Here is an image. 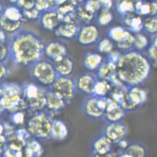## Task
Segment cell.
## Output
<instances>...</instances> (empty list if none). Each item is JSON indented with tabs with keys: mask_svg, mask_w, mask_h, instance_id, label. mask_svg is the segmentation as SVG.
Masks as SVG:
<instances>
[{
	"mask_svg": "<svg viewBox=\"0 0 157 157\" xmlns=\"http://www.w3.org/2000/svg\"><path fill=\"white\" fill-rule=\"evenodd\" d=\"M44 41L35 32L21 30L12 35L9 44V59L13 63L28 67L42 59Z\"/></svg>",
	"mask_w": 157,
	"mask_h": 157,
	"instance_id": "cell-1",
	"label": "cell"
},
{
	"mask_svg": "<svg viewBox=\"0 0 157 157\" xmlns=\"http://www.w3.org/2000/svg\"><path fill=\"white\" fill-rule=\"evenodd\" d=\"M151 66L145 53L129 50L122 53L117 66V77L127 87L140 86L151 75Z\"/></svg>",
	"mask_w": 157,
	"mask_h": 157,
	"instance_id": "cell-2",
	"label": "cell"
},
{
	"mask_svg": "<svg viewBox=\"0 0 157 157\" xmlns=\"http://www.w3.org/2000/svg\"><path fill=\"white\" fill-rule=\"evenodd\" d=\"M22 89V95L28 109L35 113L46 110L47 90L44 88L34 83H27Z\"/></svg>",
	"mask_w": 157,
	"mask_h": 157,
	"instance_id": "cell-3",
	"label": "cell"
},
{
	"mask_svg": "<svg viewBox=\"0 0 157 157\" xmlns=\"http://www.w3.org/2000/svg\"><path fill=\"white\" fill-rule=\"evenodd\" d=\"M30 74L35 81L42 87L50 88L58 77L52 62L40 59L30 66Z\"/></svg>",
	"mask_w": 157,
	"mask_h": 157,
	"instance_id": "cell-4",
	"label": "cell"
},
{
	"mask_svg": "<svg viewBox=\"0 0 157 157\" xmlns=\"http://www.w3.org/2000/svg\"><path fill=\"white\" fill-rule=\"evenodd\" d=\"M52 120V117L45 112V110L36 112L29 120L26 129L32 137L39 140H46L50 138Z\"/></svg>",
	"mask_w": 157,
	"mask_h": 157,
	"instance_id": "cell-5",
	"label": "cell"
},
{
	"mask_svg": "<svg viewBox=\"0 0 157 157\" xmlns=\"http://www.w3.org/2000/svg\"><path fill=\"white\" fill-rule=\"evenodd\" d=\"M107 108V97L92 95L86 97L82 104V111L90 119H103Z\"/></svg>",
	"mask_w": 157,
	"mask_h": 157,
	"instance_id": "cell-6",
	"label": "cell"
},
{
	"mask_svg": "<svg viewBox=\"0 0 157 157\" xmlns=\"http://www.w3.org/2000/svg\"><path fill=\"white\" fill-rule=\"evenodd\" d=\"M148 99V92L140 86L128 87L121 106L125 112L135 111Z\"/></svg>",
	"mask_w": 157,
	"mask_h": 157,
	"instance_id": "cell-7",
	"label": "cell"
},
{
	"mask_svg": "<svg viewBox=\"0 0 157 157\" xmlns=\"http://www.w3.org/2000/svg\"><path fill=\"white\" fill-rule=\"evenodd\" d=\"M48 90L61 97L67 103L71 102L76 96L75 80L70 77L58 76Z\"/></svg>",
	"mask_w": 157,
	"mask_h": 157,
	"instance_id": "cell-8",
	"label": "cell"
},
{
	"mask_svg": "<svg viewBox=\"0 0 157 157\" xmlns=\"http://www.w3.org/2000/svg\"><path fill=\"white\" fill-rule=\"evenodd\" d=\"M99 31L96 25L89 23L82 25L77 40L82 46H92L98 42Z\"/></svg>",
	"mask_w": 157,
	"mask_h": 157,
	"instance_id": "cell-9",
	"label": "cell"
},
{
	"mask_svg": "<svg viewBox=\"0 0 157 157\" xmlns=\"http://www.w3.org/2000/svg\"><path fill=\"white\" fill-rule=\"evenodd\" d=\"M127 133V130L125 124L122 122H117L107 123L102 133L113 144H118L125 140Z\"/></svg>",
	"mask_w": 157,
	"mask_h": 157,
	"instance_id": "cell-10",
	"label": "cell"
},
{
	"mask_svg": "<svg viewBox=\"0 0 157 157\" xmlns=\"http://www.w3.org/2000/svg\"><path fill=\"white\" fill-rule=\"evenodd\" d=\"M0 102L6 111L10 113L24 111L28 109L22 94L13 93L2 95L0 98Z\"/></svg>",
	"mask_w": 157,
	"mask_h": 157,
	"instance_id": "cell-11",
	"label": "cell"
},
{
	"mask_svg": "<svg viewBox=\"0 0 157 157\" xmlns=\"http://www.w3.org/2000/svg\"><path fill=\"white\" fill-rule=\"evenodd\" d=\"M98 80V78L95 73H83L75 80L77 90L86 97L92 96L94 86Z\"/></svg>",
	"mask_w": 157,
	"mask_h": 157,
	"instance_id": "cell-12",
	"label": "cell"
},
{
	"mask_svg": "<svg viewBox=\"0 0 157 157\" xmlns=\"http://www.w3.org/2000/svg\"><path fill=\"white\" fill-rule=\"evenodd\" d=\"M81 27V25L77 21L61 22L53 32L59 38L74 40L77 39Z\"/></svg>",
	"mask_w": 157,
	"mask_h": 157,
	"instance_id": "cell-13",
	"label": "cell"
},
{
	"mask_svg": "<svg viewBox=\"0 0 157 157\" xmlns=\"http://www.w3.org/2000/svg\"><path fill=\"white\" fill-rule=\"evenodd\" d=\"M38 20L44 29L50 31H54L61 23L55 8L40 12Z\"/></svg>",
	"mask_w": 157,
	"mask_h": 157,
	"instance_id": "cell-14",
	"label": "cell"
},
{
	"mask_svg": "<svg viewBox=\"0 0 157 157\" xmlns=\"http://www.w3.org/2000/svg\"><path fill=\"white\" fill-rule=\"evenodd\" d=\"M67 47L59 41L49 42L44 46V54L51 61L54 62L67 55Z\"/></svg>",
	"mask_w": 157,
	"mask_h": 157,
	"instance_id": "cell-15",
	"label": "cell"
},
{
	"mask_svg": "<svg viewBox=\"0 0 157 157\" xmlns=\"http://www.w3.org/2000/svg\"><path fill=\"white\" fill-rule=\"evenodd\" d=\"M125 112L121 105L107 97V108L103 119L107 123L121 122L125 116Z\"/></svg>",
	"mask_w": 157,
	"mask_h": 157,
	"instance_id": "cell-16",
	"label": "cell"
},
{
	"mask_svg": "<svg viewBox=\"0 0 157 157\" xmlns=\"http://www.w3.org/2000/svg\"><path fill=\"white\" fill-rule=\"evenodd\" d=\"M52 63L57 76L70 77L73 74L75 67V62L68 56H66Z\"/></svg>",
	"mask_w": 157,
	"mask_h": 157,
	"instance_id": "cell-17",
	"label": "cell"
},
{
	"mask_svg": "<svg viewBox=\"0 0 157 157\" xmlns=\"http://www.w3.org/2000/svg\"><path fill=\"white\" fill-rule=\"evenodd\" d=\"M143 21L144 18L135 12L123 16L122 18L123 27L133 34L142 31Z\"/></svg>",
	"mask_w": 157,
	"mask_h": 157,
	"instance_id": "cell-18",
	"label": "cell"
},
{
	"mask_svg": "<svg viewBox=\"0 0 157 157\" xmlns=\"http://www.w3.org/2000/svg\"><path fill=\"white\" fill-rule=\"evenodd\" d=\"M68 134V129L65 123L60 119L52 120L50 138L51 139L60 141L66 138Z\"/></svg>",
	"mask_w": 157,
	"mask_h": 157,
	"instance_id": "cell-19",
	"label": "cell"
},
{
	"mask_svg": "<svg viewBox=\"0 0 157 157\" xmlns=\"http://www.w3.org/2000/svg\"><path fill=\"white\" fill-rule=\"evenodd\" d=\"M46 109L51 112H58L63 109L67 103L61 97L48 90L46 93Z\"/></svg>",
	"mask_w": 157,
	"mask_h": 157,
	"instance_id": "cell-20",
	"label": "cell"
},
{
	"mask_svg": "<svg viewBox=\"0 0 157 157\" xmlns=\"http://www.w3.org/2000/svg\"><path fill=\"white\" fill-rule=\"evenodd\" d=\"M113 144L102 133L96 137L92 143V151L98 154H105L112 151Z\"/></svg>",
	"mask_w": 157,
	"mask_h": 157,
	"instance_id": "cell-21",
	"label": "cell"
},
{
	"mask_svg": "<svg viewBox=\"0 0 157 157\" xmlns=\"http://www.w3.org/2000/svg\"><path fill=\"white\" fill-rule=\"evenodd\" d=\"M105 61L103 56L98 53H88L84 57L82 64L86 70L97 71Z\"/></svg>",
	"mask_w": 157,
	"mask_h": 157,
	"instance_id": "cell-22",
	"label": "cell"
},
{
	"mask_svg": "<svg viewBox=\"0 0 157 157\" xmlns=\"http://www.w3.org/2000/svg\"><path fill=\"white\" fill-rule=\"evenodd\" d=\"M116 68L105 61L97 70V76L99 79L111 83L117 78Z\"/></svg>",
	"mask_w": 157,
	"mask_h": 157,
	"instance_id": "cell-23",
	"label": "cell"
},
{
	"mask_svg": "<svg viewBox=\"0 0 157 157\" xmlns=\"http://www.w3.org/2000/svg\"><path fill=\"white\" fill-rule=\"evenodd\" d=\"M22 21L14 22L5 17L2 13L0 15V29L7 34L13 35L20 31L23 25Z\"/></svg>",
	"mask_w": 157,
	"mask_h": 157,
	"instance_id": "cell-24",
	"label": "cell"
},
{
	"mask_svg": "<svg viewBox=\"0 0 157 157\" xmlns=\"http://www.w3.org/2000/svg\"><path fill=\"white\" fill-rule=\"evenodd\" d=\"M131 32L128 31L124 27L121 26H114L109 29L107 34L109 38L116 44L122 42L128 37Z\"/></svg>",
	"mask_w": 157,
	"mask_h": 157,
	"instance_id": "cell-25",
	"label": "cell"
},
{
	"mask_svg": "<svg viewBox=\"0 0 157 157\" xmlns=\"http://www.w3.org/2000/svg\"><path fill=\"white\" fill-rule=\"evenodd\" d=\"M123 151L132 157H146L147 154L146 147L139 142L128 143Z\"/></svg>",
	"mask_w": 157,
	"mask_h": 157,
	"instance_id": "cell-26",
	"label": "cell"
},
{
	"mask_svg": "<svg viewBox=\"0 0 157 157\" xmlns=\"http://www.w3.org/2000/svg\"><path fill=\"white\" fill-rule=\"evenodd\" d=\"M2 14L10 20L14 22L22 21L23 22L21 10L15 4L5 7Z\"/></svg>",
	"mask_w": 157,
	"mask_h": 157,
	"instance_id": "cell-27",
	"label": "cell"
},
{
	"mask_svg": "<svg viewBox=\"0 0 157 157\" xmlns=\"http://www.w3.org/2000/svg\"><path fill=\"white\" fill-rule=\"evenodd\" d=\"M142 32L151 37L157 35V16H148L144 19Z\"/></svg>",
	"mask_w": 157,
	"mask_h": 157,
	"instance_id": "cell-28",
	"label": "cell"
},
{
	"mask_svg": "<svg viewBox=\"0 0 157 157\" xmlns=\"http://www.w3.org/2000/svg\"><path fill=\"white\" fill-rule=\"evenodd\" d=\"M112 90V86L108 82L99 79L96 82L94 88L93 95L107 97Z\"/></svg>",
	"mask_w": 157,
	"mask_h": 157,
	"instance_id": "cell-29",
	"label": "cell"
},
{
	"mask_svg": "<svg viewBox=\"0 0 157 157\" xmlns=\"http://www.w3.org/2000/svg\"><path fill=\"white\" fill-rule=\"evenodd\" d=\"M134 40L133 50L142 51L146 49L148 46L150 40H149L148 36L140 31L134 33Z\"/></svg>",
	"mask_w": 157,
	"mask_h": 157,
	"instance_id": "cell-30",
	"label": "cell"
},
{
	"mask_svg": "<svg viewBox=\"0 0 157 157\" xmlns=\"http://www.w3.org/2000/svg\"><path fill=\"white\" fill-rule=\"evenodd\" d=\"M135 13L142 17L151 16V1L140 0L135 4Z\"/></svg>",
	"mask_w": 157,
	"mask_h": 157,
	"instance_id": "cell-31",
	"label": "cell"
},
{
	"mask_svg": "<svg viewBox=\"0 0 157 157\" xmlns=\"http://www.w3.org/2000/svg\"><path fill=\"white\" fill-rule=\"evenodd\" d=\"M135 4L130 0H119L116 6L117 10L122 16L134 13Z\"/></svg>",
	"mask_w": 157,
	"mask_h": 157,
	"instance_id": "cell-32",
	"label": "cell"
},
{
	"mask_svg": "<svg viewBox=\"0 0 157 157\" xmlns=\"http://www.w3.org/2000/svg\"><path fill=\"white\" fill-rule=\"evenodd\" d=\"M146 56L148 58L151 64H157V36L155 35L151 36L148 46L146 48Z\"/></svg>",
	"mask_w": 157,
	"mask_h": 157,
	"instance_id": "cell-33",
	"label": "cell"
},
{
	"mask_svg": "<svg viewBox=\"0 0 157 157\" xmlns=\"http://www.w3.org/2000/svg\"><path fill=\"white\" fill-rule=\"evenodd\" d=\"M25 148L32 157H40L43 153V148L37 140L31 139L25 146Z\"/></svg>",
	"mask_w": 157,
	"mask_h": 157,
	"instance_id": "cell-34",
	"label": "cell"
},
{
	"mask_svg": "<svg viewBox=\"0 0 157 157\" xmlns=\"http://www.w3.org/2000/svg\"><path fill=\"white\" fill-rule=\"evenodd\" d=\"M2 95L13 93H22V89L20 86L15 83H3L1 84Z\"/></svg>",
	"mask_w": 157,
	"mask_h": 157,
	"instance_id": "cell-35",
	"label": "cell"
},
{
	"mask_svg": "<svg viewBox=\"0 0 157 157\" xmlns=\"http://www.w3.org/2000/svg\"><path fill=\"white\" fill-rule=\"evenodd\" d=\"M113 19V15L111 10H102L97 19V23L100 26H105L111 23Z\"/></svg>",
	"mask_w": 157,
	"mask_h": 157,
	"instance_id": "cell-36",
	"label": "cell"
},
{
	"mask_svg": "<svg viewBox=\"0 0 157 157\" xmlns=\"http://www.w3.org/2000/svg\"><path fill=\"white\" fill-rule=\"evenodd\" d=\"M113 50V44L109 38H105L98 42L97 51L99 53L108 54Z\"/></svg>",
	"mask_w": 157,
	"mask_h": 157,
	"instance_id": "cell-37",
	"label": "cell"
},
{
	"mask_svg": "<svg viewBox=\"0 0 157 157\" xmlns=\"http://www.w3.org/2000/svg\"><path fill=\"white\" fill-rule=\"evenodd\" d=\"M22 14L23 22L29 21L38 20L40 12L35 7L27 10H21Z\"/></svg>",
	"mask_w": 157,
	"mask_h": 157,
	"instance_id": "cell-38",
	"label": "cell"
},
{
	"mask_svg": "<svg viewBox=\"0 0 157 157\" xmlns=\"http://www.w3.org/2000/svg\"><path fill=\"white\" fill-rule=\"evenodd\" d=\"M35 7L40 12L56 8L54 0H34Z\"/></svg>",
	"mask_w": 157,
	"mask_h": 157,
	"instance_id": "cell-39",
	"label": "cell"
},
{
	"mask_svg": "<svg viewBox=\"0 0 157 157\" xmlns=\"http://www.w3.org/2000/svg\"><path fill=\"white\" fill-rule=\"evenodd\" d=\"M134 40V34L131 33L128 37L125 38L122 42H120L119 44H116L117 47H118V49L124 52L133 50Z\"/></svg>",
	"mask_w": 157,
	"mask_h": 157,
	"instance_id": "cell-40",
	"label": "cell"
},
{
	"mask_svg": "<svg viewBox=\"0 0 157 157\" xmlns=\"http://www.w3.org/2000/svg\"><path fill=\"white\" fill-rule=\"evenodd\" d=\"M82 6L87 11L94 15H96L101 9L99 3L97 0H87L82 3Z\"/></svg>",
	"mask_w": 157,
	"mask_h": 157,
	"instance_id": "cell-41",
	"label": "cell"
},
{
	"mask_svg": "<svg viewBox=\"0 0 157 157\" xmlns=\"http://www.w3.org/2000/svg\"><path fill=\"white\" fill-rule=\"evenodd\" d=\"M9 118L13 124L16 125H22L25 122V114L23 111H17L10 113Z\"/></svg>",
	"mask_w": 157,
	"mask_h": 157,
	"instance_id": "cell-42",
	"label": "cell"
},
{
	"mask_svg": "<svg viewBox=\"0 0 157 157\" xmlns=\"http://www.w3.org/2000/svg\"><path fill=\"white\" fill-rule=\"evenodd\" d=\"M121 55H122V53H121L119 52L112 51L111 52L108 54L107 60L106 61L111 64H113L117 67V66L119 62V59L121 57Z\"/></svg>",
	"mask_w": 157,
	"mask_h": 157,
	"instance_id": "cell-43",
	"label": "cell"
},
{
	"mask_svg": "<svg viewBox=\"0 0 157 157\" xmlns=\"http://www.w3.org/2000/svg\"><path fill=\"white\" fill-rule=\"evenodd\" d=\"M9 58V44H0V62H5Z\"/></svg>",
	"mask_w": 157,
	"mask_h": 157,
	"instance_id": "cell-44",
	"label": "cell"
},
{
	"mask_svg": "<svg viewBox=\"0 0 157 157\" xmlns=\"http://www.w3.org/2000/svg\"><path fill=\"white\" fill-rule=\"evenodd\" d=\"M21 151H17L6 146L3 150L2 155L4 157H21Z\"/></svg>",
	"mask_w": 157,
	"mask_h": 157,
	"instance_id": "cell-45",
	"label": "cell"
},
{
	"mask_svg": "<svg viewBox=\"0 0 157 157\" xmlns=\"http://www.w3.org/2000/svg\"><path fill=\"white\" fill-rule=\"evenodd\" d=\"M9 73V68L5 62H0V82L6 78Z\"/></svg>",
	"mask_w": 157,
	"mask_h": 157,
	"instance_id": "cell-46",
	"label": "cell"
},
{
	"mask_svg": "<svg viewBox=\"0 0 157 157\" xmlns=\"http://www.w3.org/2000/svg\"><path fill=\"white\" fill-rule=\"evenodd\" d=\"M102 10H111L113 6L112 0H97Z\"/></svg>",
	"mask_w": 157,
	"mask_h": 157,
	"instance_id": "cell-47",
	"label": "cell"
},
{
	"mask_svg": "<svg viewBox=\"0 0 157 157\" xmlns=\"http://www.w3.org/2000/svg\"><path fill=\"white\" fill-rule=\"evenodd\" d=\"M8 44L7 34L0 29V44Z\"/></svg>",
	"mask_w": 157,
	"mask_h": 157,
	"instance_id": "cell-48",
	"label": "cell"
},
{
	"mask_svg": "<svg viewBox=\"0 0 157 157\" xmlns=\"http://www.w3.org/2000/svg\"><path fill=\"white\" fill-rule=\"evenodd\" d=\"M90 157H116L113 151L109 152L105 154H98L92 151Z\"/></svg>",
	"mask_w": 157,
	"mask_h": 157,
	"instance_id": "cell-49",
	"label": "cell"
},
{
	"mask_svg": "<svg viewBox=\"0 0 157 157\" xmlns=\"http://www.w3.org/2000/svg\"><path fill=\"white\" fill-rule=\"evenodd\" d=\"M3 131H4V125H3V122L0 121V136L3 135Z\"/></svg>",
	"mask_w": 157,
	"mask_h": 157,
	"instance_id": "cell-50",
	"label": "cell"
},
{
	"mask_svg": "<svg viewBox=\"0 0 157 157\" xmlns=\"http://www.w3.org/2000/svg\"><path fill=\"white\" fill-rule=\"evenodd\" d=\"M6 112V109L3 107L2 105L0 102V116H1Z\"/></svg>",
	"mask_w": 157,
	"mask_h": 157,
	"instance_id": "cell-51",
	"label": "cell"
},
{
	"mask_svg": "<svg viewBox=\"0 0 157 157\" xmlns=\"http://www.w3.org/2000/svg\"><path fill=\"white\" fill-rule=\"evenodd\" d=\"M132 157L131 155H129V154H127V153H125V152H122V153H121V154H119L118 155V157Z\"/></svg>",
	"mask_w": 157,
	"mask_h": 157,
	"instance_id": "cell-52",
	"label": "cell"
},
{
	"mask_svg": "<svg viewBox=\"0 0 157 157\" xmlns=\"http://www.w3.org/2000/svg\"><path fill=\"white\" fill-rule=\"evenodd\" d=\"M4 9H5V7H4V6H3V3H2V1L0 0V15L2 13Z\"/></svg>",
	"mask_w": 157,
	"mask_h": 157,
	"instance_id": "cell-53",
	"label": "cell"
},
{
	"mask_svg": "<svg viewBox=\"0 0 157 157\" xmlns=\"http://www.w3.org/2000/svg\"><path fill=\"white\" fill-rule=\"evenodd\" d=\"M3 150H4V148L3 146L0 144V157H1V155H2Z\"/></svg>",
	"mask_w": 157,
	"mask_h": 157,
	"instance_id": "cell-54",
	"label": "cell"
},
{
	"mask_svg": "<svg viewBox=\"0 0 157 157\" xmlns=\"http://www.w3.org/2000/svg\"><path fill=\"white\" fill-rule=\"evenodd\" d=\"M12 4H16V2H17L18 0H9Z\"/></svg>",
	"mask_w": 157,
	"mask_h": 157,
	"instance_id": "cell-55",
	"label": "cell"
},
{
	"mask_svg": "<svg viewBox=\"0 0 157 157\" xmlns=\"http://www.w3.org/2000/svg\"><path fill=\"white\" fill-rule=\"evenodd\" d=\"M2 86H1V84H0V98L2 96Z\"/></svg>",
	"mask_w": 157,
	"mask_h": 157,
	"instance_id": "cell-56",
	"label": "cell"
},
{
	"mask_svg": "<svg viewBox=\"0 0 157 157\" xmlns=\"http://www.w3.org/2000/svg\"><path fill=\"white\" fill-rule=\"evenodd\" d=\"M146 1H157V0H146Z\"/></svg>",
	"mask_w": 157,
	"mask_h": 157,
	"instance_id": "cell-57",
	"label": "cell"
}]
</instances>
